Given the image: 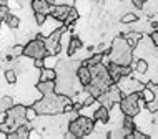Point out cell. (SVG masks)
<instances>
[{"label":"cell","mask_w":158,"mask_h":139,"mask_svg":"<svg viewBox=\"0 0 158 139\" xmlns=\"http://www.w3.org/2000/svg\"><path fill=\"white\" fill-rule=\"evenodd\" d=\"M70 96L67 95H60V93H50V95H44V98L35 101L32 104L33 109L37 111L38 116L42 114H48V116H60L63 114V104L68 103Z\"/></svg>","instance_id":"obj_1"},{"label":"cell","mask_w":158,"mask_h":139,"mask_svg":"<svg viewBox=\"0 0 158 139\" xmlns=\"http://www.w3.org/2000/svg\"><path fill=\"white\" fill-rule=\"evenodd\" d=\"M105 53H108L110 63H117L122 66H130L133 63V48L128 45V41L125 40V37H117L113 38L110 48Z\"/></svg>","instance_id":"obj_2"},{"label":"cell","mask_w":158,"mask_h":139,"mask_svg":"<svg viewBox=\"0 0 158 139\" xmlns=\"http://www.w3.org/2000/svg\"><path fill=\"white\" fill-rule=\"evenodd\" d=\"M93 131H95V121L85 114H78L77 118L68 121L65 136L67 137H85V136H90Z\"/></svg>","instance_id":"obj_3"},{"label":"cell","mask_w":158,"mask_h":139,"mask_svg":"<svg viewBox=\"0 0 158 139\" xmlns=\"http://www.w3.org/2000/svg\"><path fill=\"white\" fill-rule=\"evenodd\" d=\"M25 111H27V106H23V104H14V106H10L5 111V119L3 121H5V124L12 131H15L20 124L27 121Z\"/></svg>","instance_id":"obj_4"},{"label":"cell","mask_w":158,"mask_h":139,"mask_svg":"<svg viewBox=\"0 0 158 139\" xmlns=\"http://www.w3.org/2000/svg\"><path fill=\"white\" fill-rule=\"evenodd\" d=\"M138 98H140V93H130V95L122 96V99L118 101V108L122 109V113L125 116H138L142 108L138 104Z\"/></svg>","instance_id":"obj_5"},{"label":"cell","mask_w":158,"mask_h":139,"mask_svg":"<svg viewBox=\"0 0 158 139\" xmlns=\"http://www.w3.org/2000/svg\"><path fill=\"white\" fill-rule=\"evenodd\" d=\"M122 96H123L122 90L118 88L117 83H113L108 90H105L102 95L97 96V101H98V104H102V106L110 109L112 106H115V104H118V101L122 99Z\"/></svg>","instance_id":"obj_6"},{"label":"cell","mask_w":158,"mask_h":139,"mask_svg":"<svg viewBox=\"0 0 158 139\" xmlns=\"http://www.w3.org/2000/svg\"><path fill=\"white\" fill-rule=\"evenodd\" d=\"M65 30H68L67 27H58L57 30H53L50 35L44 37V43H45V48H47V53L48 55H58L62 52L60 40H62V35Z\"/></svg>","instance_id":"obj_7"},{"label":"cell","mask_w":158,"mask_h":139,"mask_svg":"<svg viewBox=\"0 0 158 139\" xmlns=\"http://www.w3.org/2000/svg\"><path fill=\"white\" fill-rule=\"evenodd\" d=\"M47 48H45V43H44V38H33V40H28L27 43L23 45V56L25 58H45L47 56Z\"/></svg>","instance_id":"obj_8"},{"label":"cell","mask_w":158,"mask_h":139,"mask_svg":"<svg viewBox=\"0 0 158 139\" xmlns=\"http://www.w3.org/2000/svg\"><path fill=\"white\" fill-rule=\"evenodd\" d=\"M117 85H118V88L122 90L123 96H125V95H130V93H140V91L145 88V85H143L142 81L135 79L133 73H131L130 76H123L120 81L117 83Z\"/></svg>","instance_id":"obj_9"},{"label":"cell","mask_w":158,"mask_h":139,"mask_svg":"<svg viewBox=\"0 0 158 139\" xmlns=\"http://www.w3.org/2000/svg\"><path fill=\"white\" fill-rule=\"evenodd\" d=\"M70 8H72V5H68V3H55V5H52V8H50V14L48 15L63 23V20L67 18L68 10H70Z\"/></svg>","instance_id":"obj_10"},{"label":"cell","mask_w":158,"mask_h":139,"mask_svg":"<svg viewBox=\"0 0 158 139\" xmlns=\"http://www.w3.org/2000/svg\"><path fill=\"white\" fill-rule=\"evenodd\" d=\"M75 76L78 79V85L82 88L90 85V81H92V73H90V68H88L87 65H80L78 68L75 70Z\"/></svg>","instance_id":"obj_11"},{"label":"cell","mask_w":158,"mask_h":139,"mask_svg":"<svg viewBox=\"0 0 158 139\" xmlns=\"http://www.w3.org/2000/svg\"><path fill=\"white\" fill-rule=\"evenodd\" d=\"M92 119L98 121V123H102V124H108L110 123V109L102 106V104H98L95 108V111L92 113Z\"/></svg>","instance_id":"obj_12"},{"label":"cell","mask_w":158,"mask_h":139,"mask_svg":"<svg viewBox=\"0 0 158 139\" xmlns=\"http://www.w3.org/2000/svg\"><path fill=\"white\" fill-rule=\"evenodd\" d=\"M60 23H62V22H58V20H55L53 17L48 15V17L45 18V22L40 25V27H42V35H44V37L50 35L53 30H57V28L60 27Z\"/></svg>","instance_id":"obj_13"},{"label":"cell","mask_w":158,"mask_h":139,"mask_svg":"<svg viewBox=\"0 0 158 139\" xmlns=\"http://www.w3.org/2000/svg\"><path fill=\"white\" fill-rule=\"evenodd\" d=\"M30 7L33 10V14H44V15H48L50 8H52V5L47 0H32Z\"/></svg>","instance_id":"obj_14"},{"label":"cell","mask_w":158,"mask_h":139,"mask_svg":"<svg viewBox=\"0 0 158 139\" xmlns=\"http://www.w3.org/2000/svg\"><path fill=\"white\" fill-rule=\"evenodd\" d=\"M142 38H143V33L138 32V30H130V32L125 35V40L128 41V45H130L133 50L138 46V43L142 41Z\"/></svg>","instance_id":"obj_15"},{"label":"cell","mask_w":158,"mask_h":139,"mask_svg":"<svg viewBox=\"0 0 158 139\" xmlns=\"http://www.w3.org/2000/svg\"><path fill=\"white\" fill-rule=\"evenodd\" d=\"M82 40L78 38V37H72L70 40H68V45H67V56H75V53L78 52L80 48H82Z\"/></svg>","instance_id":"obj_16"},{"label":"cell","mask_w":158,"mask_h":139,"mask_svg":"<svg viewBox=\"0 0 158 139\" xmlns=\"http://www.w3.org/2000/svg\"><path fill=\"white\" fill-rule=\"evenodd\" d=\"M73 7H75V10L78 12V15H88L92 12L93 5H92L90 0H75Z\"/></svg>","instance_id":"obj_17"},{"label":"cell","mask_w":158,"mask_h":139,"mask_svg":"<svg viewBox=\"0 0 158 139\" xmlns=\"http://www.w3.org/2000/svg\"><path fill=\"white\" fill-rule=\"evenodd\" d=\"M106 70H108L110 79H112L113 83H118V81L122 79V65H117V63H110V65L106 66Z\"/></svg>","instance_id":"obj_18"},{"label":"cell","mask_w":158,"mask_h":139,"mask_svg":"<svg viewBox=\"0 0 158 139\" xmlns=\"http://www.w3.org/2000/svg\"><path fill=\"white\" fill-rule=\"evenodd\" d=\"M57 79V70L55 68H44L40 70V75H38V81H55Z\"/></svg>","instance_id":"obj_19"},{"label":"cell","mask_w":158,"mask_h":139,"mask_svg":"<svg viewBox=\"0 0 158 139\" xmlns=\"http://www.w3.org/2000/svg\"><path fill=\"white\" fill-rule=\"evenodd\" d=\"M35 88L42 96L50 95V93H55V81H38L35 85Z\"/></svg>","instance_id":"obj_20"},{"label":"cell","mask_w":158,"mask_h":139,"mask_svg":"<svg viewBox=\"0 0 158 139\" xmlns=\"http://www.w3.org/2000/svg\"><path fill=\"white\" fill-rule=\"evenodd\" d=\"M131 70L133 71H136L138 75H145L148 71V68H150V65H148V61L145 60V58H138L135 63H131Z\"/></svg>","instance_id":"obj_21"},{"label":"cell","mask_w":158,"mask_h":139,"mask_svg":"<svg viewBox=\"0 0 158 139\" xmlns=\"http://www.w3.org/2000/svg\"><path fill=\"white\" fill-rule=\"evenodd\" d=\"M3 22H5V25L10 28V30H17V28L20 27V17L8 12V14L5 15V18H3Z\"/></svg>","instance_id":"obj_22"},{"label":"cell","mask_w":158,"mask_h":139,"mask_svg":"<svg viewBox=\"0 0 158 139\" xmlns=\"http://www.w3.org/2000/svg\"><path fill=\"white\" fill-rule=\"evenodd\" d=\"M122 129L125 131V136L127 134H130L133 129L136 128V124H135V118H131V116H123V119H122Z\"/></svg>","instance_id":"obj_23"},{"label":"cell","mask_w":158,"mask_h":139,"mask_svg":"<svg viewBox=\"0 0 158 139\" xmlns=\"http://www.w3.org/2000/svg\"><path fill=\"white\" fill-rule=\"evenodd\" d=\"M3 78H5V81L8 85H15L17 79H19V75H17V70L15 68H7L3 71Z\"/></svg>","instance_id":"obj_24"},{"label":"cell","mask_w":158,"mask_h":139,"mask_svg":"<svg viewBox=\"0 0 158 139\" xmlns=\"http://www.w3.org/2000/svg\"><path fill=\"white\" fill-rule=\"evenodd\" d=\"M7 55H10V56L14 58H19L23 55V45H12L10 48L7 50Z\"/></svg>","instance_id":"obj_25"},{"label":"cell","mask_w":158,"mask_h":139,"mask_svg":"<svg viewBox=\"0 0 158 139\" xmlns=\"http://www.w3.org/2000/svg\"><path fill=\"white\" fill-rule=\"evenodd\" d=\"M14 99L10 98V96H2V98H0V113H5L8 108L10 106H14Z\"/></svg>","instance_id":"obj_26"},{"label":"cell","mask_w":158,"mask_h":139,"mask_svg":"<svg viewBox=\"0 0 158 139\" xmlns=\"http://www.w3.org/2000/svg\"><path fill=\"white\" fill-rule=\"evenodd\" d=\"M140 98H143L145 99V103H148V101H152V99H155V96H153V91L150 90L148 86H145L142 91H140Z\"/></svg>","instance_id":"obj_27"},{"label":"cell","mask_w":158,"mask_h":139,"mask_svg":"<svg viewBox=\"0 0 158 139\" xmlns=\"http://www.w3.org/2000/svg\"><path fill=\"white\" fill-rule=\"evenodd\" d=\"M136 22H138V15L136 14H125L122 17V23H125V25L136 23Z\"/></svg>","instance_id":"obj_28"},{"label":"cell","mask_w":158,"mask_h":139,"mask_svg":"<svg viewBox=\"0 0 158 139\" xmlns=\"http://www.w3.org/2000/svg\"><path fill=\"white\" fill-rule=\"evenodd\" d=\"M38 114H37V111L33 109V106H30V108H27V111H25V118H27V121H35V118H37Z\"/></svg>","instance_id":"obj_29"},{"label":"cell","mask_w":158,"mask_h":139,"mask_svg":"<svg viewBox=\"0 0 158 139\" xmlns=\"http://www.w3.org/2000/svg\"><path fill=\"white\" fill-rule=\"evenodd\" d=\"M47 17H48V15H44V14H33V18H35V23H37V25H42V23H44Z\"/></svg>","instance_id":"obj_30"},{"label":"cell","mask_w":158,"mask_h":139,"mask_svg":"<svg viewBox=\"0 0 158 139\" xmlns=\"http://www.w3.org/2000/svg\"><path fill=\"white\" fill-rule=\"evenodd\" d=\"M150 40H152L153 46H158V28H155V30L150 33Z\"/></svg>","instance_id":"obj_31"},{"label":"cell","mask_w":158,"mask_h":139,"mask_svg":"<svg viewBox=\"0 0 158 139\" xmlns=\"http://www.w3.org/2000/svg\"><path fill=\"white\" fill-rule=\"evenodd\" d=\"M33 66H35L37 70H42L45 66V63H44V58H33Z\"/></svg>","instance_id":"obj_32"},{"label":"cell","mask_w":158,"mask_h":139,"mask_svg":"<svg viewBox=\"0 0 158 139\" xmlns=\"http://www.w3.org/2000/svg\"><path fill=\"white\" fill-rule=\"evenodd\" d=\"M145 2H147V0H131V3L135 5V8H143Z\"/></svg>","instance_id":"obj_33"},{"label":"cell","mask_w":158,"mask_h":139,"mask_svg":"<svg viewBox=\"0 0 158 139\" xmlns=\"http://www.w3.org/2000/svg\"><path fill=\"white\" fill-rule=\"evenodd\" d=\"M0 5H8V0H0Z\"/></svg>","instance_id":"obj_34"}]
</instances>
